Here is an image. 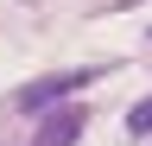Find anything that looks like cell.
<instances>
[{"label":"cell","instance_id":"6da1fadb","mask_svg":"<svg viewBox=\"0 0 152 146\" xmlns=\"http://www.w3.org/2000/svg\"><path fill=\"white\" fill-rule=\"evenodd\" d=\"M95 76H102V70H57V76H38V83H26V89L13 95V108H19V114H45V108H70V95H76L83 83H95Z\"/></svg>","mask_w":152,"mask_h":146},{"label":"cell","instance_id":"7a4b0ae2","mask_svg":"<svg viewBox=\"0 0 152 146\" xmlns=\"http://www.w3.org/2000/svg\"><path fill=\"white\" fill-rule=\"evenodd\" d=\"M83 127H89V108H76V102H70V108H51L32 146H76V140H83Z\"/></svg>","mask_w":152,"mask_h":146},{"label":"cell","instance_id":"3957f363","mask_svg":"<svg viewBox=\"0 0 152 146\" xmlns=\"http://www.w3.org/2000/svg\"><path fill=\"white\" fill-rule=\"evenodd\" d=\"M127 134H152V95H140L127 108Z\"/></svg>","mask_w":152,"mask_h":146}]
</instances>
